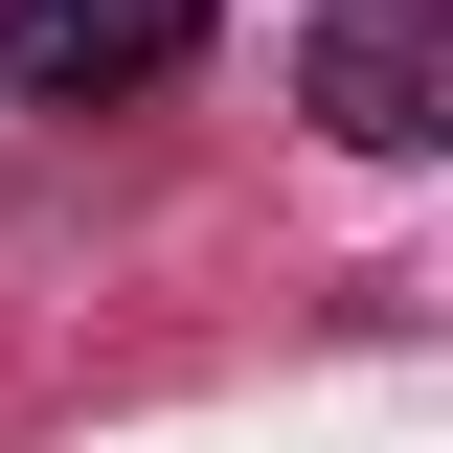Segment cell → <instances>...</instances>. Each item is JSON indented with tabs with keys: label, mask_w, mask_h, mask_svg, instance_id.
<instances>
[{
	"label": "cell",
	"mask_w": 453,
	"mask_h": 453,
	"mask_svg": "<svg viewBox=\"0 0 453 453\" xmlns=\"http://www.w3.org/2000/svg\"><path fill=\"white\" fill-rule=\"evenodd\" d=\"M295 113H318L340 159H431V136H453V23H431V0H318Z\"/></svg>",
	"instance_id": "obj_1"
},
{
	"label": "cell",
	"mask_w": 453,
	"mask_h": 453,
	"mask_svg": "<svg viewBox=\"0 0 453 453\" xmlns=\"http://www.w3.org/2000/svg\"><path fill=\"white\" fill-rule=\"evenodd\" d=\"M204 23L226 0H0V91L23 113H136V91L204 68Z\"/></svg>",
	"instance_id": "obj_2"
}]
</instances>
